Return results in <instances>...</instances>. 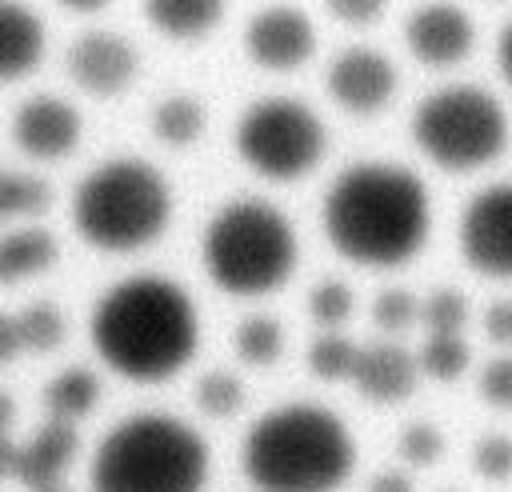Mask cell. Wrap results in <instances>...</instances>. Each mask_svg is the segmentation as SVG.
Instances as JSON below:
<instances>
[{
    "mask_svg": "<svg viewBox=\"0 0 512 492\" xmlns=\"http://www.w3.org/2000/svg\"><path fill=\"white\" fill-rule=\"evenodd\" d=\"M324 228L340 252L368 264H396L412 256L428 232L424 180L388 160L348 164L328 184Z\"/></svg>",
    "mask_w": 512,
    "mask_h": 492,
    "instance_id": "1",
    "label": "cell"
},
{
    "mask_svg": "<svg viewBox=\"0 0 512 492\" xmlns=\"http://www.w3.org/2000/svg\"><path fill=\"white\" fill-rule=\"evenodd\" d=\"M92 340L120 372L164 376L188 356L196 340V312L176 280L160 272H136L116 280L96 300Z\"/></svg>",
    "mask_w": 512,
    "mask_h": 492,
    "instance_id": "2",
    "label": "cell"
},
{
    "mask_svg": "<svg viewBox=\"0 0 512 492\" xmlns=\"http://www.w3.org/2000/svg\"><path fill=\"white\" fill-rule=\"evenodd\" d=\"M352 464V436L312 400L268 408L244 432V468L264 492H328Z\"/></svg>",
    "mask_w": 512,
    "mask_h": 492,
    "instance_id": "3",
    "label": "cell"
},
{
    "mask_svg": "<svg viewBox=\"0 0 512 492\" xmlns=\"http://www.w3.org/2000/svg\"><path fill=\"white\" fill-rule=\"evenodd\" d=\"M88 472L96 492H196L204 440L168 412H136L108 428Z\"/></svg>",
    "mask_w": 512,
    "mask_h": 492,
    "instance_id": "4",
    "label": "cell"
},
{
    "mask_svg": "<svg viewBox=\"0 0 512 492\" xmlns=\"http://www.w3.org/2000/svg\"><path fill=\"white\" fill-rule=\"evenodd\" d=\"M296 236L280 208L256 196H236L212 212L204 228V260L224 288L256 292L292 268Z\"/></svg>",
    "mask_w": 512,
    "mask_h": 492,
    "instance_id": "5",
    "label": "cell"
},
{
    "mask_svg": "<svg viewBox=\"0 0 512 492\" xmlns=\"http://www.w3.org/2000/svg\"><path fill=\"white\" fill-rule=\"evenodd\" d=\"M168 212L164 176L140 156H116L92 168L76 188V224L88 240L124 248L160 228Z\"/></svg>",
    "mask_w": 512,
    "mask_h": 492,
    "instance_id": "6",
    "label": "cell"
},
{
    "mask_svg": "<svg viewBox=\"0 0 512 492\" xmlns=\"http://www.w3.org/2000/svg\"><path fill=\"white\" fill-rule=\"evenodd\" d=\"M420 148L444 168H476L492 160L508 140L504 104L480 84H444L428 92L412 112Z\"/></svg>",
    "mask_w": 512,
    "mask_h": 492,
    "instance_id": "7",
    "label": "cell"
},
{
    "mask_svg": "<svg viewBox=\"0 0 512 492\" xmlns=\"http://www.w3.org/2000/svg\"><path fill=\"white\" fill-rule=\"evenodd\" d=\"M236 144L256 168L272 176H292L316 160L324 144V128H320V116L304 100L264 96L244 108L236 124Z\"/></svg>",
    "mask_w": 512,
    "mask_h": 492,
    "instance_id": "8",
    "label": "cell"
},
{
    "mask_svg": "<svg viewBox=\"0 0 512 492\" xmlns=\"http://www.w3.org/2000/svg\"><path fill=\"white\" fill-rule=\"evenodd\" d=\"M460 248L472 268L512 276V180L480 188L460 216Z\"/></svg>",
    "mask_w": 512,
    "mask_h": 492,
    "instance_id": "9",
    "label": "cell"
},
{
    "mask_svg": "<svg viewBox=\"0 0 512 492\" xmlns=\"http://www.w3.org/2000/svg\"><path fill=\"white\" fill-rule=\"evenodd\" d=\"M392 84H396L392 60L380 48H368V44L340 48L332 56V64H328V88L348 108H376V104H384Z\"/></svg>",
    "mask_w": 512,
    "mask_h": 492,
    "instance_id": "10",
    "label": "cell"
},
{
    "mask_svg": "<svg viewBox=\"0 0 512 492\" xmlns=\"http://www.w3.org/2000/svg\"><path fill=\"white\" fill-rule=\"evenodd\" d=\"M404 32H408V44H412V52L420 60H428V64H452V60H460L472 48L476 24L456 4H424V8H416L408 16Z\"/></svg>",
    "mask_w": 512,
    "mask_h": 492,
    "instance_id": "11",
    "label": "cell"
},
{
    "mask_svg": "<svg viewBox=\"0 0 512 492\" xmlns=\"http://www.w3.org/2000/svg\"><path fill=\"white\" fill-rule=\"evenodd\" d=\"M248 48L264 64H276V68L296 64L312 48V24L300 8H288V4L260 8L248 20Z\"/></svg>",
    "mask_w": 512,
    "mask_h": 492,
    "instance_id": "12",
    "label": "cell"
},
{
    "mask_svg": "<svg viewBox=\"0 0 512 492\" xmlns=\"http://www.w3.org/2000/svg\"><path fill=\"white\" fill-rule=\"evenodd\" d=\"M68 68L76 80H84L88 88H116L128 80L132 72V48L124 36H116L112 28H88L72 40L68 48Z\"/></svg>",
    "mask_w": 512,
    "mask_h": 492,
    "instance_id": "13",
    "label": "cell"
},
{
    "mask_svg": "<svg viewBox=\"0 0 512 492\" xmlns=\"http://www.w3.org/2000/svg\"><path fill=\"white\" fill-rule=\"evenodd\" d=\"M416 368H420V360L404 344L372 340V344H360L356 364H352V380L360 392H368L376 400H400L412 388Z\"/></svg>",
    "mask_w": 512,
    "mask_h": 492,
    "instance_id": "14",
    "label": "cell"
},
{
    "mask_svg": "<svg viewBox=\"0 0 512 492\" xmlns=\"http://www.w3.org/2000/svg\"><path fill=\"white\" fill-rule=\"evenodd\" d=\"M16 140L32 152H60L76 140V112L60 96H32L16 108Z\"/></svg>",
    "mask_w": 512,
    "mask_h": 492,
    "instance_id": "15",
    "label": "cell"
},
{
    "mask_svg": "<svg viewBox=\"0 0 512 492\" xmlns=\"http://www.w3.org/2000/svg\"><path fill=\"white\" fill-rule=\"evenodd\" d=\"M72 448H76V428L68 420H48L24 448H16L12 472L40 492L52 484V472L72 456Z\"/></svg>",
    "mask_w": 512,
    "mask_h": 492,
    "instance_id": "16",
    "label": "cell"
},
{
    "mask_svg": "<svg viewBox=\"0 0 512 492\" xmlns=\"http://www.w3.org/2000/svg\"><path fill=\"white\" fill-rule=\"evenodd\" d=\"M40 48V16L24 4L0 0V72L24 68Z\"/></svg>",
    "mask_w": 512,
    "mask_h": 492,
    "instance_id": "17",
    "label": "cell"
},
{
    "mask_svg": "<svg viewBox=\"0 0 512 492\" xmlns=\"http://www.w3.org/2000/svg\"><path fill=\"white\" fill-rule=\"evenodd\" d=\"M52 256V236L44 228H20V232H4L0 236V280L40 268Z\"/></svg>",
    "mask_w": 512,
    "mask_h": 492,
    "instance_id": "18",
    "label": "cell"
},
{
    "mask_svg": "<svg viewBox=\"0 0 512 492\" xmlns=\"http://www.w3.org/2000/svg\"><path fill=\"white\" fill-rule=\"evenodd\" d=\"M44 400H48V408L56 412V420H64V416H76V412H84L92 400H96V376L88 372V368H64V372H56L52 380H48V388H44Z\"/></svg>",
    "mask_w": 512,
    "mask_h": 492,
    "instance_id": "19",
    "label": "cell"
},
{
    "mask_svg": "<svg viewBox=\"0 0 512 492\" xmlns=\"http://www.w3.org/2000/svg\"><path fill=\"white\" fill-rule=\"evenodd\" d=\"M12 320H16L20 344H32V348H52L64 332V320H60L56 304H48V300H28Z\"/></svg>",
    "mask_w": 512,
    "mask_h": 492,
    "instance_id": "20",
    "label": "cell"
},
{
    "mask_svg": "<svg viewBox=\"0 0 512 492\" xmlns=\"http://www.w3.org/2000/svg\"><path fill=\"white\" fill-rule=\"evenodd\" d=\"M416 360H420L424 372H432V376H440V380H452V376L464 372V364H468V344H464V336L428 332L424 344H420V352H416Z\"/></svg>",
    "mask_w": 512,
    "mask_h": 492,
    "instance_id": "21",
    "label": "cell"
},
{
    "mask_svg": "<svg viewBox=\"0 0 512 492\" xmlns=\"http://www.w3.org/2000/svg\"><path fill=\"white\" fill-rule=\"evenodd\" d=\"M420 320L428 324V332H444V336H460L464 320H468V300L456 288H436L432 296L420 300Z\"/></svg>",
    "mask_w": 512,
    "mask_h": 492,
    "instance_id": "22",
    "label": "cell"
},
{
    "mask_svg": "<svg viewBox=\"0 0 512 492\" xmlns=\"http://www.w3.org/2000/svg\"><path fill=\"white\" fill-rule=\"evenodd\" d=\"M148 16L168 32H196L216 16V0H152Z\"/></svg>",
    "mask_w": 512,
    "mask_h": 492,
    "instance_id": "23",
    "label": "cell"
},
{
    "mask_svg": "<svg viewBox=\"0 0 512 492\" xmlns=\"http://www.w3.org/2000/svg\"><path fill=\"white\" fill-rule=\"evenodd\" d=\"M356 344L340 332H320L312 344H308V364L312 372L320 376H352V364H356Z\"/></svg>",
    "mask_w": 512,
    "mask_h": 492,
    "instance_id": "24",
    "label": "cell"
},
{
    "mask_svg": "<svg viewBox=\"0 0 512 492\" xmlns=\"http://www.w3.org/2000/svg\"><path fill=\"white\" fill-rule=\"evenodd\" d=\"M152 124H156V132L168 136V140H188V136L200 128V104H196L192 96H168V100L156 104Z\"/></svg>",
    "mask_w": 512,
    "mask_h": 492,
    "instance_id": "25",
    "label": "cell"
},
{
    "mask_svg": "<svg viewBox=\"0 0 512 492\" xmlns=\"http://www.w3.org/2000/svg\"><path fill=\"white\" fill-rule=\"evenodd\" d=\"M236 348L248 360H272L276 348H280V324L272 316H264V312L244 316L240 328H236Z\"/></svg>",
    "mask_w": 512,
    "mask_h": 492,
    "instance_id": "26",
    "label": "cell"
},
{
    "mask_svg": "<svg viewBox=\"0 0 512 492\" xmlns=\"http://www.w3.org/2000/svg\"><path fill=\"white\" fill-rule=\"evenodd\" d=\"M48 204V180L32 172H0V212L16 208H44Z\"/></svg>",
    "mask_w": 512,
    "mask_h": 492,
    "instance_id": "27",
    "label": "cell"
},
{
    "mask_svg": "<svg viewBox=\"0 0 512 492\" xmlns=\"http://www.w3.org/2000/svg\"><path fill=\"white\" fill-rule=\"evenodd\" d=\"M372 316H376L380 328L400 332V328H408L412 320H420V300H416L408 288H384V292L376 296V304H372Z\"/></svg>",
    "mask_w": 512,
    "mask_h": 492,
    "instance_id": "28",
    "label": "cell"
},
{
    "mask_svg": "<svg viewBox=\"0 0 512 492\" xmlns=\"http://www.w3.org/2000/svg\"><path fill=\"white\" fill-rule=\"evenodd\" d=\"M308 308H312V316H316V320L336 324V320H344V316H348V308H352V292H348V284H344V280L324 276V280H316V284H312V292H308Z\"/></svg>",
    "mask_w": 512,
    "mask_h": 492,
    "instance_id": "29",
    "label": "cell"
},
{
    "mask_svg": "<svg viewBox=\"0 0 512 492\" xmlns=\"http://www.w3.org/2000/svg\"><path fill=\"white\" fill-rule=\"evenodd\" d=\"M196 396H200V404H204L208 412L224 416V412H232V408L240 404V380H236L228 368H212V372L200 376Z\"/></svg>",
    "mask_w": 512,
    "mask_h": 492,
    "instance_id": "30",
    "label": "cell"
},
{
    "mask_svg": "<svg viewBox=\"0 0 512 492\" xmlns=\"http://www.w3.org/2000/svg\"><path fill=\"white\" fill-rule=\"evenodd\" d=\"M476 468H480L488 480L512 476V436H504V432L480 436V444H476Z\"/></svg>",
    "mask_w": 512,
    "mask_h": 492,
    "instance_id": "31",
    "label": "cell"
},
{
    "mask_svg": "<svg viewBox=\"0 0 512 492\" xmlns=\"http://www.w3.org/2000/svg\"><path fill=\"white\" fill-rule=\"evenodd\" d=\"M480 396L512 408V356H492L480 372Z\"/></svg>",
    "mask_w": 512,
    "mask_h": 492,
    "instance_id": "32",
    "label": "cell"
},
{
    "mask_svg": "<svg viewBox=\"0 0 512 492\" xmlns=\"http://www.w3.org/2000/svg\"><path fill=\"white\" fill-rule=\"evenodd\" d=\"M440 448H444V436H440L432 424H408V428L400 432V452H404L408 460H416V464L436 460Z\"/></svg>",
    "mask_w": 512,
    "mask_h": 492,
    "instance_id": "33",
    "label": "cell"
},
{
    "mask_svg": "<svg viewBox=\"0 0 512 492\" xmlns=\"http://www.w3.org/2000/svg\"><path fill=\"white\" fill-rule=\"evenodd\" d=\"M484 332L496 344H512V300H492L484 308Z\"/></svg>",
    "mask_w": 512,
    "mask_h": 492,
    "instance_id": "34",
    "label": "cell"
},
{
    "mask_svg": "<svg viewBox=\"0 0 512 492\" xmlns=\"http://www.w3.org/2000/svg\"><path fill=\"white\" fill-rule=\"evenodd\" d=\"M368 492H412V480H408L400 468H380V472L368 480Z\"/></svg>",
    "mask_w": 512,
    "mask_h": 492,
    "instance_id": "35",
    "label": "cell"
},
{
    "mask_svg": "<svg viewBox=\"0 0 512 492\" xmlns=\"http://www.w3.org/2000/svg\"><path fill=\"white\" fill-rule=\"evenodd\" d=\"M332 12L336 16H348V20H364V16H376V4L372 0H336Z\"/></svg>",
    "mask_w": 512,
    "mask_h": 492,
    "instance_id": "36",
    "label": "cell"
},
{
    "mask_svg": "<svg viewBox=\"0 0 512 492\" xmlns=\"http://www.w3.org/2000/svg\"><path fill=\"white\" fill-rule=\"evenodd\" d=\"M16 344H20V336H16V320H12V316H0V360L12 356Z\"/></svg>",
    "mask_w": 512,
    "mask_h": 492,
    "instance_id": "37",
    "label": "cell"
},
{
    "mask_svg": "<svg viewBox=\"0 0 512 492\" xmlns=\"http://www.w3.org/2000/svg\"><path fill=\"white\" fill-rule=\"evenodd\" d=\"M500 68H504V76L512 80V20H508L504 32H500Z\"/></svg>",
    "mask_w": 512,
    "mask_h": 492,
    "instance_id": "38",
    "label": "cell"
},
{
    "mask_svg": "<svg viewBox=\"0 0 512 492\" xmlns=\"http://www.w3.org/2000/svg\"><path fill=\"white\" fill-rule=\"evenodd\" d=\"M12 464H16V444H8L0 432V472H12Z\"/></svg>",
    "mask_w": 512,
    "mask_h": 492,
    "instance_id": "39",
    "label": "cell"
},
{
    "mask_svg": "<svg viewBox=\"0 0 512 492\" xmlns=\"http://www.w3.org/2000/svg\"><path fill=\"white\" fill-rule=\"evenodd\" d=\"M8 416H12V400L0 392V432H4V424H8Z\"/></svg>",
    "mask_w": 512,
    "mask_h": 492,
    "instance_id": "40",
    "label": "cell"
},
{
    "mask_svg": "<svg viewBox=\"0 0 512 492\" xmlns=\"http://www.w3.org/2000/svg\"><path fill=\"white\" fill-rule=\"evenodd\" d=\"M40 492H68V488H56V484H48V488H40Z\"/></svg>",
    "mask_w": 512,
    "mask_h": 492,
    "instance_id": "41",
    "label": "cell"
}]
</instances>
